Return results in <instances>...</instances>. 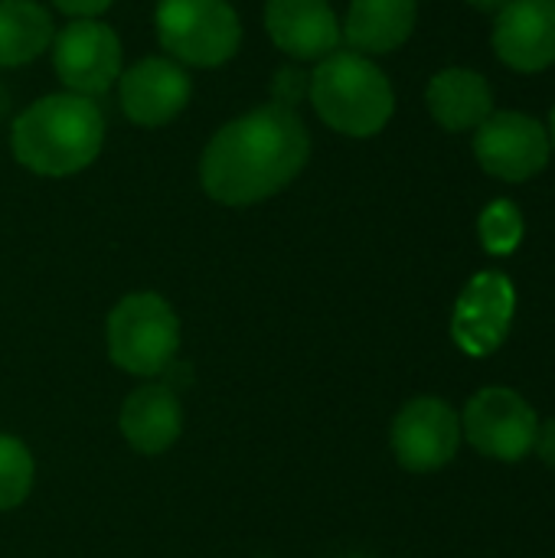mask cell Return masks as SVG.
<instances>
[{"label": "cell", "mask_w": 555, "mask_h": 558, "mask_svg": "<svg viewBox=\"0 0 555 558\" xmlns=\"http://www.w3.org/2000/svg\"><path fill=\"white\" fill-rule=\"evenodd\" d=\"M311 134L298 111L252 108L222 124L203 150V190L222 206H252L281 193L307 163Z\"/></svg>", "instance_id": "cell-1"}, {"label": "cell", "mask_w": 555, "mask_h": 558, "mask_svg": "<svg viewBox=\"0 0 555 558\" xmlns=\"http://www.w3.org/2000/svg\"><path fill=\"white\" fill-rule=\"evenodd\" d=\"M105 144V118L92 98L59 92L33 101L10 131L13 157L39 177H72L95 163Z\"/></svg>", "instance_id": "cell-2"}, {"label": "cell", "mask_w": 555, "mask_h": 558, "mask_svg": "<svg viewBox=\"0 0 555 558\" xmlns=\"http://www.w3.org/2000/svg\"><path fill=\"white\" fill-rule=\"evenodd\" d=\"M307 98L321 121L347 137L379 134L396 111V95L383 69L353 49H337L317 62Z\"/></svg>", "instance_id": "cell-3"}, {"label": "cell", "mask_w": 555, "mask_h": 558, "mask_svg": "<svg viewBox=\"0 0 555 558\" xmlns=\"http://www.w3.org/2000/svg\"><path fill=\"white\" fill-rule=\"evenodd\" d=\"M105 337L114 366L134 376H157L180 350V320L160 294L137 291L114 304Z\"/></svg>", "instance_id": "cell-4"}, {"label": "cell", "mask_w": 555, "mask_h": 558, "mask_svg": "<svg viewBox=\"0 0 555 558\" xmlns=\"http://www.w3.org/2000/svg\"><path fill=\"white\" fill-rule=\"evenodd\" d=\"M154 23L160 46L180 65H222L242 43V23L229 0H160Z\"/></svg>", "instance_id": "cell-5"}, {"label": "cell", "mask_w": 555, "mask_h": 558, "mask_svg": "<svg viewBox=\"0 0 555 558\" xmlns=\"http://www.w3.org/2000/svg\"><path fill=\"white\" fill-rule=\"evenodd\" d=\"M536 432H540V418L533 405L507 386L481 389L478 396H471L461 415V435L468 438V445L478 454L504 464H517L530 458L536 445Z\"/></svg>", "instance_id": "cell-6"}, {"label": "cell", "mask_w": 555, "mask_h": 558, "mask_svg": "<svg viewBox=\"0 0 555 558\" xmlns=\"http://www.w3.org/2000/svg\"><path fill=\"white\" fill-rule=\"evenodd\" d=\"M49 49L56 75L72 95L98 98L121 75V39L101 20L65 23Z\"/></svg>", "instance_id": "cell-7"}, {"label": "cell", "mask_w": 555, "mask_h": 558, "mask_svg": "<svg viewBox=\"0 0 555 558\" xmlns=\"http://www.w3.org/2000/svg\"><path fill=\"white\" fill-rule=\"evenodd\" d=\"M550 134L546 128L523 111H497L474 128L478 163L507 183H523L550 163Z\"/></svg>", "instance_id": "cell-8"}, {"label": "cell", "mask_w": 555, "mask_h": 558, "mask_svg": "<svg viewBox=\"0 0 555 558\" xmlns=\"http://www.w3.org/2000/svg\"><path fill=\"white\" fill-rule=\"evenodd\" d=\"M461 445L458 412L435 399L419 396L406 402L393 422V454L412 474H432L455 461Z\"/></svg>", "instance_id": "cell-9"}, {"label": "cell", "mask_w": 555, "mask_h": 558, "mask_svg": "<svg viewBox=\"0 0 555 558\" xmlns=\"http://www.w3.org/2000/svg\"><path fill=\"white\" fill-rule=\"evenodd\" d=\"M190 75L180 62L164 56H147L118 75V98L128 121L141 128L170 124L190 101Z\"/></svg>", "instance_id": "cell-10"}, {"label": "cell", "mask_w": 555, "mask_h": 558, "mask_svg": "<svg viewBox=\"0 0 555 558\" xmlns=\"http://www.w3.org/2000/svg\"><path fill=\"white\" fill-rule=\"evenodd\" d=\"M514 284L500 271L478 275L455 307V340L471 356H487L500 347L507 337L510 317H514Z\"/></svg>", "instance_id": "cell-11"}, {"label": "cell", "mask_w": 555, "mask_h": 558, "mask_svg": "<svg viewBox=\"0 0 555 558\" xmlns=\"http://www.w3.org/2000/svg\"><path fill=\"white\" fill-rule=\"evenodd\" d=\"M265 29L291 59H327L340 49L343 29L327 0H268Z\"/></svg>", "instance_id": "cell-12"}, {"label": "cell", "mask_w": 555, "mask_h": 558, "mask_svg": "<svg viewBox=\"0 0 555 558\" xmlns=\"http://www.w3.org/2000/svg\"><path fill=\"white\" fill-rule=\"evenodd\" d=\"M494 49L517 72L555 62V0H510L494 23Z\"/></svg>", "instance_id": "cell-13"}, {"label": "cell", "mask_w": 555, "mask_h": 558, "mask_svg": "<svg viewBox=\"0 0 555 558\" xmlns=\"http://www.w3.org/2000/svg\"><path fill=\"white\" fill-rule=\"evenodd\" d=\"M183 432L180 399L167 386H141L124 399L121 435L141 454H164Z\"/></svg>", "instance_id": "cell-14"}, {"label": "cell", "mask_w": 555, "mask_h": 558, "mask_svg": "<svg viewBox=\"0 0 555 558\" xmlns=\"http://www.w3.org/2000/svg\"><path fill=\"white\" fill-rule=\"evenodd\" d=\"M432 118L445 131H471L494 114V92L474 69H445L429 82L425 92Z\"/></svg>", "instance_id": "cell-15"}, {"label": "cell", "mask_w": 555, "mask_h": 558, "mask_svg": "<svg viewBox=\"0 0 555 558\" xmlns=\"http://www.w3.org/2000/svg\"><path fill=\"white\" fill-rule=\"evenodd\" d=\"M415 0H353L343 20V36L360 56L399 49L415 29Z\"/></svg>", "instance_id": "cell-16"}, {"label": "cell", "mask_w": 555, "mask_h": 558, "mask_svg": "<svg viewBox=\"0 0 555 558\" xmlns=\"http://www.w3.org/2000/svg\"><path fill=\"white\" fill-rule=\"evenodd\" d=\"M56 39L52 16L36 0H0V65H26Z\"/></svg>", "instance_id": "cell-17"}, {"label": "cell", "mask_w": 555, "mask_h": 558, "mask_svg": "<svg viewBox=\"0 0 555 558\" xmlns=\"http://www.w3.org/2000/svg\"><path fill=\"white\" fill-rule=\"evenodd\" d=\"M33 474L36 464L29 448L13 435H0V510H13L29 497Z\"/></svg>", "instance_id": "cell-18"}, {"label": "cell", "mask_w": 555, "mask_h": 558, "mask_svg": "<svg viewBox=\"0 0 555 558\" xmlns=\"http://www.w3.org/2000/svg\"><path fill=\"white\" fill-rule=\"evenodd\" d=\"M481 242L491 255H510L523 239V216L510 199H497L481 213Z\"/></svg>", "instance_id": "cell-19"}, {"label": "cell", "mask_w": 555, "mask_h": 558, "mask_svg": "<svg viewBox=\"0 0 555 558\" xmlns=\"http://www.w3.org/2000/svg\"><path fill=\"white\" fill-rule=\"evenodd\" d=\"M307 92H311V75L304 69L285 65V69H278V75L272 82V98H275L272 105L298 111V105L307 98Z\"/></svg>", "instance_id": "cell-20"}, {"label": "cell", "mask_w": 555, "mask_h": 558, "mask_svg": "<svg viewBox=\"0 0 555 558\" xmlns=\"http://www.w3.org/2000/svg\"><path fill=\"white\" fill-rule=\"evenodd\" d=\"M52 3L72 20H98L114 0H52Z\"/></svg>", "instance_id": "cell-21"}, {"label": "cell", "mask_w": 555, "mask_h": 558, "mask_svg": "<svg viewBox=\"0 0 555 558\" xmlns=\"http://www.w3.org/2000/svg\"><path fill=\"white\" fill-rule=\"evenodd\" d=\"M533 454H540L543 464L555 468V418L543 422L540 432H536V445H533Z\"/></svg>", "instance_id": "cell-22"}, {"label": "cell", "mask_w": 555, "mask_h": 558, "mask_svg": "<svg viewBox=\"0 0 555 558\" xmlns=\"http://www.w3.org/2000/svg\"><path fill=\"white\" fill-rule=\"evenodd\" d=\"M474 10H481V13H500L510 0H468Z\"/></svg>", "instance_id": "cell-23"}, {"label": "cell", "mask_w": 555, "mask_h": 558, "mask_svg": "<svg viewBox=\"0 0 555 558\" xmlns=\"http://www.w3.org/2000/svg\"><path fill=\"white\" fill-rule=\"evenodd\" d=\"M550 144L555 147V108H553V114H550Z\"/></svg>", "instance_id": "cell-24"}]
</instances>
